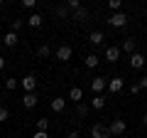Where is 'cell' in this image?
<instances>
[{"mask_svg":"<svg viewBox=\"0 0 147 138\" xmlns=\"http://www.w3.org/2000/svg\"><path fill=\"white\" fill-rule=\"evenodd\" d=\"M145 62H147V59H145V54H142V52L130 54V67L132 69H142V67H145Z\"/></svg>","mask_w":147,"mask_h":138,"instance_id":"cell-6","label":"cell"},{"mask_svg":"<svg viewBox=\"0 0 147 138\" xmlns=\"http://www.w3.org/2000/svg\"><path fill=\"white\" fill-rule=\"evenodd\" d=\"M142 123H145V126H147V113H145V116H142Z\"/></svg>","mask_w":147,"mask_h":138,"instance_id":"cell-35","label":"cell"},{"mask_svg":"<svg viewBox=\"0 0 147 138\" xmlns=\"http://www.w3.org/2000/svg\"><path fill=\"white\" fill-rule=\"evenodd\" d=\"M7 118H10V111H7L5 106H0V123H5Z\"/></svg>","mask_w":147,"mask_h":138,"instance_id":"cell-25","label":"cell"},{"mask_svg":"<svg viewBox=\"0 0 147 138\" xmlns=\"http://www.w3.org/2000/svg\"><path fill=\"white\" fill-rule=\"evenodd\" d=\"M34 0H22V8H25V10H34Z\"/></svg>","mask_w":147,"mask_h":138,"instance_id":"cell-28","label":"cell"},{"mask_svg":"<svg viewBox=\"0 0 147 138\" xmlns=\"http://www.w3.org/2000/svg\"><path fill=\"white\" fill-rule=\"evenodd\" d=\"M66 138H81V133H79V131H71V133H69Z\"/></svg>","mask_w":147,"mask_h":138,"instance_id":"cell-33","label":"cell"},{"mask_svg":"<svg viewBox=\"0 0 147 138\" xmlns=\"http://www.w3.org/2000/svg\"><path fill=\"white\" fill-rule=\"evenodd\" d=\"M66 8H69V10H79V8H81V0H69Z\"/></svg>","mask_w":147,"mask_h":138,"instance_id":"cell-27","label":"cell"},{"mask_svg":"<svg viewBox=\"0 0 147 138\" xmlns=\"http://www.w3.org/2000/svg\"><path fill=\"white\" fill-rule=\"evenodd\" d=\"M125 128H127V123L123 121V118H113V123L108 126V131H110V136H123Z\"/></svg>","mask_w":147,"mask_h":138,"instance_id":"cell-1","label":"cell"},{"mask_svg":"<svg viewBox=\"0 0 147 138\" xmlns=\"http://www.w3.org/2000/svg\"><path fill=\"white\" fill-rule=\"evenodd\" d=\"M105 106V99H103V94H96L93 99H91V109H103Z\"/></svg>","mask_w":147,"mask_h":138,"instance_id":"cell-17","label":"cell"},{"mask_svg":"<svg viewBox=\"0 0 147 138\" xmlns=\"http://www.w3.org/2000/svg\"><path fill=\"white\" fill-rule=\"evenodd\" d=\"M86 17H88V10H86V8L74 10V20H76V22H86Z\"/></svg>","mask_w":147,"mask_h":138,"instance_id":"cell-16","label":"cell"},{"mask_svg":"<svg viewBox=\"0 0 147 138\" xmlns=\"http://www.w3.org/2000/svg\"><path fill=\"white\" fill-rule=\"evenodd\" d=\"M103 32H100V30H93V32H91V35H88V42L91 44H96V47H98V44H103Z\"/></svg>","mask_w":147,"mask_h":138,"instance_id":"cell-14","label":"cell"},{"mask_svg":"<svg viewBox=\"0 0 147 138\" xmlns=\"http://www.w3.org/2000/svg\"><path fill=\"white\" fill-rule=\"evenodd\" d=\"M98 62H100L98 54H88V57H86V67H88V69H96V67H98Z\"/></svg>","mask_w":147,"mask_h":138,"instance_id":"cell-18","label":"cell"},{"mask_svg":"<svg viewBox=\"0 0 147 138\" xmlns=\"http://www.w3.org/2000/svg\"><path fill=\"white\" fill-rule=\"evenodd\" d=\"M37 104H39V96L37 94H25V99H22V106L25 109H34Z\"/></svg>","mask_w":147,"mask_h":138,"instance_id":"cell-12","label":"cell"},{"mask_svg":"<svg viewBox=\"0 0 147 138\" xmlns=\"http://www.w3.org/2000/svg\"><path fill=\"white\" fill-rule=\"evenodd\" d=\"M71 54H74V49L69 47V44H61V47H57L54 57H57L59 62H69V59H71Z\"/></svg>","mask_w":147,"mask_h":138,"instance_id":"cell-4","label":"cell"},{"mask_svg":"<svg viewBox=\"0 0 147 138\" xmlns=\"http://www.w3.org/2000/svg\"><path fill=\"white\" fill-rule=\"evenodd\" d=\"M130 94H140V84H132L130 86Z\"/></svg>","mask_w":147,"mask_h":138,"instance_id":"cell-31","label":"cell"},{"mask_svg":"<svg viewBox=\"0 0 147 138\" xmlns=\"http://www.w3.org/2000/svg\"><path fill=\"white\" fill-rule=\"evenodd\" d=\"M69 99H71L74 104H81V99H84V89H79V86H74V89L69 91Z\"/></svg>","mask_w":147,"mask_h":138,"instance_id":"cell-15","label":"cell"},{"mask_svg":"<svg viewBox=\"0 0 147 138\" xmlns=\"http://www.w3.org/2000/svg\"><path fill=\"white\" fill-rule=\"evenodd\" d=\"M137 84H140V89H147V77H142V79L137 81Z\"/></svg>","mask_w":147,"mask_h":138,"instance_id":"cell-32","label":"cell"},{"mask_svg":"<svg viewBox=\"0 0 147 138\" xmlns=\"http://www.w3.org/2000/svg\"><path fill=\"white\" fill-rule=\"evenodd\" d=\"M120 52H125V54H135L137 52V40L135 37H127L125 42H123V49Z\"/></svg>","mask_w":147,"mask_h":138,"instance_id":"cell-9","label":"cell"},{"mask_svg":"<svg viewBox=\"0 0 147 138\" xmlns=\"http://www.w3.org/2000/svg\"><path fill=\"white\" fill-rule=\"evenodd\" d=\"M37 54H39L42 59H47L49 54H52V47H49V44H39V49H37Z\"/></svg>","mask_w":147,"mask_h":138,"instance_id":"cell-19","label":"cell"},{"mask_svg":"<svg viewBox=\"0 0 147 138\" xmlns=\"http://www.w3.org/2000/svg\"><path fill=\"white\" fill-rule=\"evenodd\" d=\"M105 86H108V81H105L103 77H96V79L91 81V89H93V94H103Z\"/></svg>","mask_w":147,"mask_h":138,"instance_id":"cell-10","label":"cell"},{"mask_svg":"<svg viewBox=\"0 0 147 138\" xmlns=\"http://www.w3.org/2000/svg\"><path fill=\"white\" fill-rule=\"evenodd\" d=\"M49 106H52V111H54V113H61L64 109H66V99H64V96H54Z\"/></svg>","mask_w":147,"mask_h":138,"instance_id":"cell-7","label":"cell"},{"mask_svg":"<svg viewBox=\"0 0 147 138\" xmlns=\"http://www.w3.org/2000/svg\"><path fill=\"white\" fill-rule=\"evenodd\" d=\"M91 138H110L108 126H103V123H93V126H91Z\"/></svg>","mask_w":147,"mask_h":138,"instance_id":"cell-2","label":"cell"},{"mask_svg":"<svg viewBox=\"0 0 147 138\" xmlns=\"http://www.w3.org/2000/svg\"><path fill=\"white\" fill-rule=\"evenodd\" d=\"M108 25L110 27H125L127 25V15H125V12H115V15L108 17Z\"/></svg>","mask_w":147,"mask_h":138,"instance_id":"cell-3","label":"cell"},{"mask_svg":"<svg viewBox=\"0 0 147 138\" xmlns=\"http://www.w3.org/2000/svg\"><path fill=\"white\" fill-rule=\"evenodd\" d=\"M32 138H49V136H47V131H37Z\"/></svg>","mask_w":147,"mask_h":138,"instance_id":"cell-30","label":"cell"},{"mask_svg":"<svg viewBox=\"0 0 147 138\" xmlns=\"http://www.w3.org/2000/svg\"><path fill=\"white\" fill-rule=\"evenodd\" d=\"M15 44H17V35L15 32H7L5 35V47H15Z\"/></svg>","mask_w":147,"mask_h":138,"instance_id":"cell-20","label":"cell"},{"mask_svg":"<svg viewBox=\"0 0 147 138\" xmlns=\"http://www.w3.org/2000/svg\"><path fill=\"white\" fill-rule=\"evenodd\" d=\"M17 30H22V20H12V32L17 35Z\"/></svg>","mask_w":147,"mask_h":138,"instance_id":"cell-29","label":"cell"},{"mask_svg":"<svg viewBox=\"0 0 147 138\" xmlns=\"http://www.w3.org/2000/svg\"><path fill=\"white\" fill-rule=\"evenodd\" d=\"M20 84L25 86V94H34V89H37V77L27 74L25 79H20Z\"/></svg>","mask_w":147,"mask_h":138,"instance_id":"cell-5","label":"cell"},{"mask_svg":"<svg viewBox=\"0 0 147 138\" xmlns=\"http://www.w3.org/2000/svg\"><path fill=\"white\" fill-rule=\"evenodd\" d=\"M123 84H125V79H123V77H113V79L108 81V91L118 94V91H123Z\"/></svg>","mask_w":147,"mask_h":138,"instance_id":"cell-8","label":"cell"},{"mask_svg":"<svg viewBox=\"0 0 147 138\" xmlns=\"http://www.w3.org/2000/svg\"><path fill=\"white\" fill-rule=\"evenodd\" d=\"M17 86H20V81H17V79H5V89L7 91H15Z\"/></svg>","mask_w":147,"mask_h":138,"instance_id":"cell-22","label":"cell"},{"mask_svg":"<svg viewBox=\"0 0 147 138\" xmlns=\"http://www.w3.org/2000/svg\"><path fill=\"white\" fill-rule=\"evenodd\" d=\"M118 59H120V47H108L105 49V62H118Z\"/></svg>","mask_w":147,"mask_h":138,"instance_id":"cell-11","label":"cell"},{"mask_svg":"<svg viewBox=\"0 0 147 138\" xmlns=\"http://www.w3.org/2000/svg\"><path fill=\"white\" fill-rule=\"evenodd\" d=\"M0 20H3V17H0Z\"/></svg>","mask_w":147,"mask_h":138,"instance_id":"cell-36","label":"cell"},{"mask_svg":"<svg viewBox=\"0 0 147 138\" xmlns=\"http://www.w3.org/2000/svg\"><path fill=\"white\" fill-rule=\"evenodd\" d=\"M0 69H5V57L0 54Z\"/></svg>","mask_w":147,"mask_h":138,"instance_id":"cell-34","label":"cell"},{"mask_svg":"<svg viewBox=\"0 0 147 138\" xmlns=\"http://www.w3.org/2000/svg\"><path fill=\"white\" fill-rule=\"evenodd\" d=\"M49 128V118H39L37 121V131H47Z\"/></svg>","mask_w":147,"mask_h":138,"instance_id":"cell-23","label":"cell"},{"mask_svg":"<svg viewBox=\"0 0 147 138\" xmlns=\"http://www.w3.org/2000/svg\"><path fill=\"white\" fill-rule=\"evenodd\" d=\"M76 116L86 118V116H88V106H86V104H76Z\"/></svg>","mask_w":147,"mask_h":138,"instance_id":"cell-21","label":"cell"},{"mask_svg":"<svg viewBox=\"0 0 147 138\" xmlns=\"http://www.w3.org/2000/svg\"><path fill=\"white\" fill-rule=\"evenodd\" d=\"M57 15H59V17H69V8H66V5H59V8H57Z\"/></svg>","mask_w":147,"mask_h":138,"instance_id":"cell-26","label":"cell"},{"mask_svg":"<svg viewBox=\"0 0 147 138\" xmlns=\"http://www.w3.org/2000/svg\"><path fill=\"white\" fill-rule=\"evenodd\" d=\"M108 8H110V10H115V12H120L123 3H120V0H110V3H108Z\"/></svg>","mask_w":147,"mask_h":138,"instance_id":"cell-24","label":"cell"},{"mask_svg":"<svg viewBox=\"0 0 147 138\" xmlns=\"http://www.w3.org/2000/svg\"><path fill=\"white\" fill-rule=\"evenodd\" d=\"M27 25H30V27H42L44 25V17L39 15V12H32V15L27 17Z\"/></svg>","mask_w":147,"mask_h":138,"instance_id":"cell-13","label":"cell"}]
</instances>
